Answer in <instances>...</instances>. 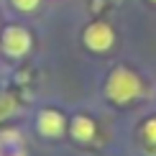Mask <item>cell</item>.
I'll return each instance as SVG.
<instances>
[{
    "instance_id": "cell-10",
    "label": "cell",
    "mask_w": 156,
    "mask_h": 156,
    "mask_svg": "<svg viewBox=\"0 0 156 156\" xmlns=\"http://www.w3.org/2000/svg\"><path fill=\"white\" fill-rule=\"evenodd\" d=\"M151 3H156V0H151Z\"/></svg>"
},
{
    "instance_id": "cell-3",
    "label": "cell",
    "mask_w": 156,
    "mask_h": 156,
    "mask_svg": "<svg viewBox=\"0 0 156 156\" xmlns=\"http://www.w3.org/2000/svg\"><path fill=\"white\" fill-rule=\"evenodd\" d=\"M82 41L90 51H108L110 46L115 44V31L113 26H108L105 21H95L84 28L82 34Z\"/></svg>"
},
{
    "instance_id": "cell-5",
    "label": "cell",
    "mask_w": 156,
    "mask_h": 156,
    "mask_svg": "<svg viewBox=\"0 0 156 156\" xmlns=\"http://www.w3.org/2000/svg\"><path fill=\"white\" fill-rule=\"evenodd\" d=\"M0 156H26L18 131H0Z\"/></svg>"
},
{
    "instance_id": "cell-2",
    "label": "cell",
    "mask_w": 156,
    "mask_h": 156,
    "mask_svg": "<svg viewBox=\"0 0 156 156\" xmlns=\"http://www.w3.org/2000/svg\"><path fill=\"white\" fill-rule=\"evenodd\" d=\"M31 44H34V38H31V34L23 26H8V28L0 34V46H3V51L8 56H13V59L28 54Z\"/></svg>"
},
{
    "instance_id": "cell-7",
    "label": "cell",
    "mask_w": 156,
    "mask_h": 156,
    "mask_svg": "<svg viewBox=\"0 0 156 156\" xmlns=\"http://www.w3.org/2000/svg\"><path fill=\"white\" fill-rule=\"evenodd\" d=\"M13 108H16L13 97H10V95H5V92H0V120L8 118V115L13 113Z\"/></svg>"
},
{
    "instance_id": "cell-9",
    "label": "cell",
    "mask_w": 156,
    "mask_h": 156,
    "mask_svg": "<svg viewBox=\"0 0 156 156\" xmlns=\"http://www.w3.org/2000/svg\"><path fill=\"white\" fill-rule=\"evenodd\" d=\"M144 138L148 141V144H156V118L146 120V126H144Z\"/></svg>"
},
{
    "instance_id": "cell-6",
    "label": "cell",
    "mask_w": 156,
    "mask_h": 156,
    "mask_svg": "<svg viewBox=\"0 0 156 156\" xmlns=\"http://www.w3.org/2000/svg\"><path fill=\"white\" fill-rule=\"evenodd\" d=\"M72 136L77 141H90L95 136V123L87 118V115H77L72 120Z\"/></svg>"
},
{
    "instance_id": "cell-1",
    "label": "cell",
    "mask_w": 156,
    "mask_h": 156,
    "mask_svg": "<svg viewBox=\"0 0 156 156\" xmlns=\"http://www.w3.org/2000/svg\"><path fill=\"white\" fill-rule=\"evenodd\" d=\"M105 95L113 102H118V105L136 100V97L141 95V80H138V74L131 72L128 67L113 69L110 77H108V82H105Z\"/></svg>"
},
{
    "instance_id": "cell-8",
    "label": "cell",
    "mask_w": 156,
    "mask_h": 156,
    "mask_svg": "<svg viewBox=\"0 0 156 156\" xmlns=\"http://www.w3.org/2000/svg\"><path fill=\"white\" fill-rule=\"evenodd\" d=\"M10 3H13V8L21 10V13H34L41 5V0H10Z\"/></svg>"
},
{
    "instance_id": "cell-4",
    "label": "cell",
    "mask_w": 156,
    "mask_h": 156,
    "mask_svg": "<svg viewBox=\"0 0 156 156\" xmlns=\"http://www.w3.org/2000/svg\"><path fill=\"white\" fill-rule=\"evenodd\" d=\"M36 128H38V133L46 136V138L62 136L64 133V118H62V113H56V110H44V113H38Z\"/></svg>"
}]
</instances>
